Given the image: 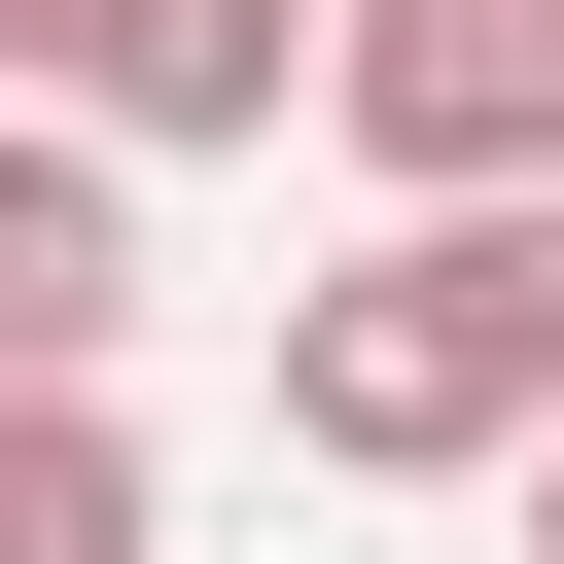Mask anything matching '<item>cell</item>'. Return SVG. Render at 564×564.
Returning <instances> with one entry per match:
<instances>
[{
	"label": "cell",
	"mask_w": 564,
	"mask_h": 564,
	"mask_svg": "<svg viewBox=\"0 0 564 564\" xmlns=\"http://www.w3.org/2000/svg\"><path fill=\"white\" fill-rule=\"evenodd\" d=\"M0 564H176V458L106 388H0Z\"/></svg>",
	"instance_id": "5"
},
{
	"label": "cell",
	"mask_w": 564,
	"mask_h": 564,
	"mask_svg": "<svg viewBox=\"0 0 564 564\" xmlns=\"http://www.w3.org/2000/svg\"><path fill=\"white\" fill-rule=\"evenodd\" d=\"M141 352V141L0 106V388H106Z\"/></svg>",
	"instance_id": "4"
},
{
	"label": "cell",
	"mask_w": 564,
	"mask_h": 564,
	"mask_svg": "<svg viewBox=\"0 0 564 564\" xmlns=\"http://www.w3.org/2000/svg\"><path fill=\"white\" fill-rule=\"evenodd\" d=\"M564 423V212H388L282 282V458L317 494H529Z\"/></svg>",
	"instance_id": "1"
},
{
	"label": "cell",
	"mask_w": 564,
	"mask_h": 564,
	"mask_svg": "<svg viewBox=\"0 0 564 564\" xmlns=\"http://www.w3.org/2000/svg\"><path fill=\"white\" fill-rule=\"evenodd\" d=\"M317 141L388 212H564V0H352L317 35Z\"/></svg>",
	"instance_id": "2"
},
{
	"label": "cell",
	"mask_w": 564,
	"mask_h": 564,
	"mask_svg": "<svg viewBox=\"0 0 564 564\" xmlns=\"http://www.w3.org/2000/svg\"><path fill=\"white\" fill-rule=\"evenodd\" d=\"M529 564H564V423H529Z\"/></svg>",
	"instance_id": "6"
},
{
	"label": "cell",
	"mask_w": 564,
	"mask_h": 564,
	"mask_svg": "<svg viewBox=\"0 0 564 564\" xmlns=\"http://www.w3.org/2000/svg\"><path fill=\"white\" fill-rule=\"evenodd\" d=\"M317 35H352V0H0V106H70V141L176 176V141H282Z\"/></svg>",
	"instance_id": "3"
}]
</instances>
